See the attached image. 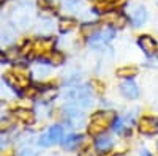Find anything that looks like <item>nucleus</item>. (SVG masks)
<instances>
[{"label":"nucleus","mask_w":158,"mask_h":156,"mask_svg":"<svg viewBox=\"0 0 158 156\" xmlns=\"http://www.w3.org/2000/svg\"><path fill=\"white\" fill-rule=\"evenodd\" d=\"M115 120H117V115L112 110L97 112V114L92 115V120L89 123V133L92 136H100L106 131L111 125H114Z\"/></svg>","instance_id":"obj_1"},{"label":"nucleus","mask_w":158,"mask_h":156,"mask_svg":"<svg viewBox=\"0 0 158 156\" xmlns=\"http://www.w3.org/2000/svg\"><path fill=\"white\" fill-rule=\"evenodd\" d=\"M65 98L73 101L76 106L82 107V109H89L92 107V96H90V88L87 85H81V87H71L67 90V93H65Z\"/></svg>","instance_id":"obj_2"},{"label":"nucleus","mask_w":158,"mask_h":156,"mask_svg":"<svg viewBox=\"0 0 158 156\" xmlns=\"http://www.w3.org/2000/svg\"><path fill=\"white\" fill-rule=\"evenodd\" d=\"M62 112H63V120L71 128H81L85 122L84 112L79 109V106H76V104H67V106H63Z\"/></svg>","instance_id":"obj_3"},{"label":"nucleus","mask_w":158,"mask_h":156,"mask_svg":"<svg viewBox=\"0 0 158 156\" xmlns=\"http://www.w3.org/2000/svg\"><path fill=\"white\" fill-rule=\"evenodd\" d=\"M5 81L15 88V90H24L29 84V74L24 66H16L11 73L5 74Z\"/></svg>","instance_id":"obj_4"},{"label":"nucleus","mask_w":158,"mask_h":156,"mask_svg":"<svg viewBox=\"0 0 158 156\" xmlns=\"http://www.w3.org/2000/svg\"><path fill=\"white\" fill-rule=\"evenodd\" d=\"M62 139H63V128L57 125V126H51L49 131L40 137L38 142L41 147H51V145L57 144V142H60Z\"/></svg>","instance_id":"obj_5"},{"label":"nucleus","mask_w":158,"mask_h":156,"mask_svg":"<svg viewBox=\"0 0 158 156\" xmlns=\"http://www.w3.org/2000/svg\"><path fill=\"white\" fill-rule=\"evenodd\" d=\"M112 36H114V32H112L111 29H106V30L97 32L95 35H92V36H90L89 44H90V47L100 49V47H103L104 44H106L108 41H111V40H112Z\"/></svg>","instance_id":"obj_6"},{"label":"nucleus","mask_w":158,"mask_h":156,"mask_svg":"<svg viewBox=\"0 0 158 156\" xmlns=\"http://www.w3.org/2000/svg\"><path fill=\"white\" fill-rule=\"evenodd\" d=\"M101 19H103L104 24L112 25V27H117V29L125 27V24H127V18L122 14V13H118V11H108V13H104Z\"/></svg>","instance_id":"obj_7"},{"label":"nucleus","mask_w":158,"mask_h":156,"mask_svg":"<svg viewBox=\"0 0 158 156\" xmlns=\"http://www.w3.org/2000/svg\"><path fill=\"white\" fill-rule=\"evenodd\" d=\"M146 19H147V11L144 6H141V5H131L130 6V21L135 27L142 25L146 22Z\"/></svg>","instance_id":"obj_8"},{"label":"nucleus","mask_w":158,"mask_h":156,"mask_svg":"<svg viewBox=\"0 0 158 156\" xmlns=\"http://www.w3.org/2000/svg\"><path fill=\"white\" fill-rule=\"evenodd\" d=\"M139 131L146 136H153L158 133V118L153 117H142L139 120Z\"/></svg>","instance_id":"obj_9"},{"label":"nucleus","mask_w":158,"mask_h":156,"mask_svg":"<svg viewBox=\"0 0 158 156\" xmlns=\"http://www.w3.org/2000/svg\"><path fill=\"white\" fill-rule=\"evenodd\" d=\"M52 47H54V40H51V38H41V40L32 43V52L36 55H44L48 52H52Z\"/></svg>","instance_id":"obj_10"},{"label":"nucleus","mask_w":158,"mask_h":156,"mask_svg":"<svg viewBox=\"0 0 158 156\" xmlns=\"http://www.w3.org/2000/svg\"><path fill=\"white\" fill-rule=\"evenodd\" d=\"M138 43H139V47L146 52L147 55H152V54H155V52H156V41L153 40L152 36H149V35L139 36Z\"/></svg>","instance_id":"obj_11"},{"label":"nucleus","mask_w":158,"mask_h":156,"mask_svg":"<svg viewBox=\"0 0 158 156\" xmlns=\"http://www.w3.org/2000/svg\"><path fill=\"white\" fill-rule=\"evenodd\" d=\"M120 92H122V95L125 96V98H128V99H135V98H138L139 96V88H138V85L133 82V81H125L122 85H120Z\"/></svg>","instance_id":"obj_12"},{"label":"nucleus","mask_w":158,"mask_h":156,"mask_svg":"<svg viewBox=\"0 0 158 156\" xmlns=\"http://www.w3.org/2000/svg\"><path fill=\"white\" fill-rule=\"evenodd\" d=\"M13 117H15L16 120H19L21 123L24 125H32L35 122V114L29 109H16L15 112H13Z\"/></svg>","instance_id":"obj_13"},{"label":"nucleus","mask_w":158,"mask_h":156,"mask_svg":"<svg viewBox=\"0 0 158 156\" xmlns=\"http://www.w3.org/2000/svg\"><path fill=\"white\" fill-rule=\"evenodd\" d=\"M82 137L81 136H76V134H70L63 139V147L67 150H76L79 147V144H81Z\"/></svg>","instance_id":"obj_14"},{"label":"nucleus","mask_w":158,"mask_h":156,"mask_svg":"<svg viewBox=\"0 0 158 156\" xmlns=\"http://www.w3.org/2000/svg\"><path fill=\"white\" fill-rule=\"evenodd\" d=\"M76 25H77V22H76L74 19H71V18H63V19L59 21V30H60L62 33H68V32H71V30L76 29Z\"/></svg>","instance_id":"obj_15"},{"label":"nucleus","mask_w":158,"mask_h":156,"mask_svg":"<svg viewBox=\"0 0 158 156\" xmlns=\"http://www.w3.org/2000/svg\"><path fill=\"white\" fill-rule=\"evenodd\" d=\"M15 21L21 25V27H25V25L30 22V14H29L27 8H21L18 11V14H15Z\"/></svg>","instance_id":"obj_16"},{"label":"nucleus","mask_w":158,"mask_h":156,"mask_svg":"<svg viewBox=\"0 0 158 156\" xmlns=\"http://www.w3.org/2000/svg\"><path fill=\"white\" fill-rule=\"evenodd\" d=\"M131 125V118L130 117H123V118H117L114 122V131L115 133H123L125 129H128Z\"/></svg>","instance_id":"obj_17"},{"label":"nucleus","mask_w":158,"mask_h":156,"mask_svg":"<svg viewBox=\"0 0 158 156\" xmlns=\"http://www.w3.org/2000/svg\"><path fill=\"white\" fill-rule=\"evenodd\" d=\"M95 145H97V148L100 151H108L112 147V139L109 136H101V137L97 139V144Z\"/></svg>","instance_id":"obj_18"},{"label":"nucleus","mask_w":158,"mask_h":156,"mask_svg":"<svg viewBox=\"0 0 158 156\" xmlns=\"http://www.w3.org/2000/svg\"><path fill=\"white\" fill-rule=\"evenodd\" d=\"M112 5H114V3L109 2V0H97L95 5H94V8H95L97 13H108V11L112 10Z\"/></svg>","instance_id":"obj_19"},{"label":"nucleus","mask_w":158,"mask_h":156,"mask_svg":"<svg viewBox=\"0 0 158 156\" xmlns=\"http://www.w3.org/2000/svg\"><path fill=\"white\" fill-rule=\"evenodd\" d=\"M32 73H33L35 77H38V79H44V77L49 76L51 70H49V66H46V65H36Z\"/></svg>","instance_id":"obj_20"},{"label":"nucleus","mask_w":158,"mask_h":156,"mask_svg":"<svg viewBox=\"0 0 158 156\" xmlns=\"http://www.w3.org/2000/svg\"><path fill=\"white\" fill-rule=\"evenodd\" d=\"M138 74V70L135 68V66H123V68H118L117 70V76L118 77H133V76H136Z\"/></svg>","instance_id":"obj_21"},{"label":"nucleus","mask_w":158,"mask_h":156,"mask_svg":"<svg viewBox=\"0 0 158 156\" xmlns=\"http://www.w3.org/2000/svg\"><path fill=\"white\" fill-rule=\"evenodd\" d=\"M81 32L84 36H92V35H95L98 32V24H84L82 27H81Z\"/></svg>","instance_id":"obj_22"},{"label":"nucleus","mask_w":158,"mask_h":156,"mask_svg":"<svg viewBox=\"0 0 158 156\" xmlns=\"http://www.w3.org/2000/svg\"><path fill=\"white\" fill-rule=\"evenodd\" d=\"M49 62L52 63V65H62L63 62H65V57H63V54L62 52H59V50H52V52H49Z\"/></svg>","instance_id":"obj_23"},{"label":"nucleus","mask_w":158,"mask_h":156,"mask_svg":"<svg viewBox=\"0 0 158 156\" xmlns=\"http://www.w3.org/2000/svg\"><path fill=\"white\" fill-rule=\"evenodd\" d=\"M56 95H57V88H44L41 92V101L49 102L56 98Z\"/></svg>","instance_id":"obj_24"},{"label":"nucleus","mask_w":158,"mask_h":156,"mask_svg":"<svg viewBox=\"0 0 158 156\" xmlns=\"http://www.w3.org/2000/svg\"><path fill=\"white\" fill-rule=\"evenodd\" d=\"M13 126V122L10 118H3V120H0V133H6L10 131Z\"/></svg>","instance_id":"obj_25"},{"label":"nucleus","mask_w":158,"mask_h":156,"mask_svg":"<svg viewBox=\"0 0 158 156\" xmlns=\"http://www.w3.org/2000/svg\"><path fill=\"white\" fill-rule=\"evenodd\" d=\"M79 156H95V151L92 150V147H84L82 150H79Z\"/></svg>","instance_id":"obj_26"},{"label":"nucleus","mask_w":158,"mask_h":156,"mask_svg":"<svg viewBox=\"0 0 158 156\" xmlns=\"http://www.w3.org/2000/svg\"><path fill=\"white\" fill-rule=\"evenodd\" d=\"M35 95H36V90L33 87H25L24 88V96L25 98H33Z\"/></svg>","instance_id":"obj_27"},{"label":"nucleus","mask_w":158,"mask_h":156,"mask_svg":"<svg viewBox=\"0 0 158 156\" xmlns=\"http://www.w3.org/2000/svg\"><path fill=\"white\" fill-rule=\"evenodd\" d=\"M92 88H95L97 93H101L103 88H104V85H103L101 82H98V81H92Z\"/></svg>","instance_id":"obj_28"},{"label":"nucleus","mask_w":158,"mask_h":156,"mask_svg":"<svg viewBox=\"0 0 158 156\" xmlns=\"http://www.w3.org/2000/svg\"><path fill=\"white\" fill-rule=\"evenodd\" d=\"M36 153L33 151V150H22L21 151V156H35Z\"/></svg>","instance_id":"obj_29"},{"label":"nucleus","mask_w":158,"mask_h":156,"mask_svg":"<svg viewBox=\"0 0 158 156\" xmlns=\"http://www.w3.org/2000/svg\"><path fill=\"white\" fill-rule=\"evenodd\" d=\"M141 156H150V154H149V151H146V150H144V151L141 153Z\"/></svg>","instance_id":"obj_30"},{"label":"nucleus","mask_w":158,"mask_h":156,"mask_svg":"<svg viewBox=\"0 0 158 156\" xmlns=\"http://www.w3.org/2000/svg\"><path fill=\"white\" fill-rule=\"evenodd\" d=\"M0 60H5V55L3 54H0Z\"/></svg>","instance_id":"obj_31"},{"label":"nucleus","mask_w":158,"mask_h":156,"mask_svg":"<svg viewBox=\"0 0 158 156\" xmlns=\"http://www.w3.org/2000/svg\"><path fill=\"white\" fill-rule=\"evenodd\" d=\"M52 156H59V154H52Z\"/></svg>","instance_id":"obj_32"},{"label":"nucleus","mask_w":158,"mask_h":156,"mask_svg":"<svg viewBox=\"0 0 158 156\" xmlns=\"http://www.w3.org/2000/svg\"><path fill=\"white\" fill-rule=\"evenodd\" d=\"M0 3H2V0H0Z\"/></svg>","instance_id":"obj_33"}]
</instances>
